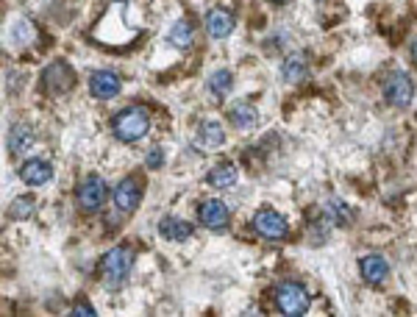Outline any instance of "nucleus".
<instances>
[{
	"mask_svg": "<svg viewBox=\"0 0 417 317\" xmlns=\"http://www.w3.org/2000/svg\"><path fill=\"white\" fill-rule=\"evenodd\" d=\"M147 128H150V117L142 106H128L112 120V131L120 142H137L147 134Z\"/></svg>",
	"mask_w": 417,
	"mask_h": 317,
	"instance_id": "f257e3e1",
	"label": "nucleus"
},
{
	"mask_svg": "<svg viewBox=\"0 0 417 317\" xmlns=\"http://www.w3.org/2000/svg\"><path fill=\"white\" fill-rule=\"evenodd\" d=\"M131 264H134V253H131V248H112L106 256H103V281H106V287L109 290H120L123 287V281L128 278V273H131Z\"/></svg>",
	"mask_w": 417,
	"mask_h": 317,
	"instance_id": "f03ea898",
	"label": "nucleus"
},
{
	"mask_svg": "<svg viewBox=\"0 0 417 317\" xmlns=\"http://www.w3.org/2000/svg\"><path fill=\"white\" fill-rule=\"evenodd\" d=\"M276 304H278V312L286 317H300L309 312V292L303 290V284H295V281H284L278 284L276 290Z\"/></svg>",
	"mask_w": 417,
	"mask_h": 317,
	"instance_id": "7ed1b4c3",
	"label": "nucleus"
},
{
	"mask_svg": "<svg viewBox=\"0 0 417 317\" xmlns=\"http://www.w3.org/2000/svg\"><path fill=\"white\" fill-rule=\"evenodd\" d=\"M109 198V189H106V181L100 175H86L84 184L78 187V209L84 215H95Z\"/></svg>",
	"mask_w": 417,
	"mask_h": 317,
	"instance_id": "20e7f679",
	"label": "nucleus"
},
{
	"mask_svg": "<svg viewBox=\"0 0 417 317\" xmlns=\"http://www.w3.org/2000/svg\"><path fill=\"white\" fill-rule=\"evenodd\" d=\"M384 95L395 109H406L415 100V83L404 73H392L384 83Z\"/></svg>",
	"mask_w": 417,
	"mask_h": 317,
	"instance_id": "39448f33",
	"label": "nucleus"
},
{
	"mask_svg": "<svg viewBox=\"0 0 417 317\" xmlns=\"http://www.w3.org/2000/svg\"><path fill=\"white\" fill-rule=\"evenodd\" d=\"M112 201H114L117 212H123V215L137 212L139 201H142V184H139V178H126V181H120V184L114 187V192H112Z\"/></svg>",
	"mask_w": 417,
	"mask_h": 317,
	"instance_id": "423d86ee",
	"label": "nucleus"
},
{
	"mask_svg": "<svg viewBox=\"0 0 417 317\" xmlns=\"http://www.w3.org/2000/svg\"><path fill=\"white\" fill-rule=\"evenodd\" d=\"M253 229H256V234H262L265 239H284L286 231H289L286 220H284L278 212H273V209L256 212V215H253Z\"/></svg>",
	"mask_w": 417,
	"mask_h": 317,
	"instance_id": "0eeeda50",
	"label": "nucleus"
},
{
	"mask_svg": "<svg viewBox=\"0 0 417 317\" xmlns=\"http://www.w3.org/2000/svg\"><path fill=\"white\" fill-rule=\"evenodd\" d=\"M198 220L211 229V231H220V229H225L228 226V206L223 203V201H214V198H208L201 203V209H198Z\"/></svg>",
	"mask_w": 417,
	"mask_h": 317,
	"instance_id": "6e6552de",
	"label": "nucleus"
},
{
	"mask_svg": "<svg viewBox=\"0 0 417 317\" xmlns=\"http://www.w3.org/2000/svg\"><path fill=\"white\" fill-rule=\"evenodd\" d=\"M89 92H92V97H98V100H112V97H117V92H120V79H117L114 73H109V70H98V73H92V79H89Z\"/></svg>",
	"mask_w": 417,
	"mask_h": 317,
	"instance_id": "1a4fd4ad",
	"label": "nucleus"
},
{
	"mask_svg": "<svg viewBox=\"0 0 417 317\" xmlns=\"http://www.w3.org/2000/svg\"><path fill=\"white\" fill-rule=\"evenodd\" d=\"M42 83L48 86V92L62 95V92H67L70 86H72V70H70L65 62H53V65L45 70Z\"/></svg>",
	"mask_w": 417,
	"mask_h": 317,
	"instance_id": "9d476101",
	"label": "nucleus"
},
{
	"mask_svg": "<svg viewBox=\"0 0 417 317\" xmlns=\"http://www.w3.org/2000/svg\"><path fill=\"white\" fill-rule=\"evenodd\" d=\"M234 14L228 8H211L206 14V34L211 39H225L234 31Z\"/></svg>",
	"mask_w": 417,
	"mask_h": 317,
	"instance_id": "9b49d317",
	"label": "nucleus"
},
{
	"mask_svg": "<svg viewBox=\"0 0 417 317\" xmlns=\"http://www.w3.org/2000/svg\"><path fill=\"white\" fill-rule=\"evenodd\" d=\"M51 175H53V167L48 161H42V158H31V161H25L20 167V178L28 187H45L51 181Z\"/></svg>",
	"mask_w": 417,
	"mask_h": 317,
	"instance_id": "f8f14e48",
	"label": "nucleus"
},
{
	"mask_svg": "<svg viewBox=\"0 0 417 317\" xmlns=\"http://www.w3.org/2000/svg\"><path fill=\"white\" fill-rule=\"evenodd\" d=\"M359 264H362V278H364L367 284H384V278H387V273H390V264H387L384 256L370 253V256H364Z\"/></svg>",
	"mask_w": 417,
	"mask_h": 317,
	"instance_id": "ddd939ff",
	"label": "nucleus"
},
{
	"mask_svg": "<svg viewBox=\"0 0 417 317\" xmlns=\"http://www.w3.org/2000/svg\"><path fill=\"white\" fill-rule=\"evenodd\" d=\"M159 234L167 239V242H187L192 237V226L178 220V217H164L159 223Z\"/></svg>",
	"mask_w": 417,
	"mask_h": 317,
	"instance_id": "4468645a",
	"label": "nucleus"
},
{
	"mask_svg": "<svg viewBox=\"0 0 417 317\" xmlns=\"http://www.w3.org/2000/svg\"><path fill=\"white\" fill-rule=\"evenodd\" d=\"M237 178H239V173H237L234 164H220V167H214L206 175V181L214 189H228V187L237 184Z\"/></svg>",
	"mask_w": 417,
	"mask_h": 317,
	"instance_id": "2eb2a0df",
	"label": "nucleus"
},
{
	"mask_svg": "<svg viewBox=\"0 0 417 317\" xmlns=\"http://www.w3.org/2000/svg\"><path fill=\"white\" fill-rule=\"evenodd\" d=\"M223 140H225V134H223V126H220L217 120L201 123V128H198V142H201L204 148H217V145H223Z\"/></svg>",
	"mask_w": 417,
	"mask_h": 317,
	"instance_id": "dca6fc26",
	"label": "nucleus"
},
{
	"mask_svg": "<svg viewBox=\"0 0 417 317\" xmlns=\"http://www.w3.org/2000/svg\"><path fill=\"white\" fill-rule=\"evenodd\" d=\"M28 145H34V131L28 126H14L8 134V151L11 154H25Z\"/></svg>",
	"mask_w": 417,
	"mask_h": 317,
	"instance_id": "f3484780",
	"label": "nucleus"
},
{
	"mask_svg": "<svg viewBox=\"0 0 417 317\" xmlns=\"http://www.w3.org/2000/svg\"><path fill=\"white\" fill-rule=\"evenodd\" d=\"M170 42H173L178 50H190V48H192V25H190V20H178V22L170 28Z\"/></svg>",
	"mask_w": 417,
	"mask_h": 317,
	"instance_id": "a211bd4d",
	"label": "nucleus"
},
{
	"mask_svg": "<svg viewBox=\"0 0 417 317\" xmlns=\"http://www.w3.org/2000/svg\"><path fill=\"white\" fill-rule=\"evenodd\" d=\"M303 76H306V56L292 53V56L284 62V79L289 81V83H298Z\"/></svg>",
	"mask_w": 417,
	"mask_h": 317,
	"instance_id": "6ab92c4d",
	"label": "nucleus"
},
{
	"mask_svg": "<svg viewBox=\"0 0 417 317\" xmlns=\"http://www.w3.org/2000/svg\"><path fill=\"white\" fill-rule=\"evenodd\" d=\"M228 117H231V123H234L237 128H251V126L256 123V109L248 106V103H237Z\"/></svg>",
	"mask_w": 417,
	"mask_h": 317,
	"instance_id": "aec40b11",
	"label": "nucleus"
},
{
	"mask_svg": "<svg viewBox=\"0 0 417 317\" xmlns=\"http://www.w3.org/2000/svg\"><path fill=\"white\" fill-rule=\"evenodd\" d=\"M231 86H234V79H231L228 70H217V73H211V79H208V92H211L214 97H223Z\"/></svg>",
	"mask_w": 417,
	"mask_h": 317,
	"instance_id": "412c9836",
	"label": "nucleus"
},
{
	"mask_svg": "<svg viewBox=\"0 0 417 317\" xmlns=\"http://www.w3.org/2000/svg\"><path fill=\"white\" fill-rule=\"evenodd\" d=\"M31 212H34V201H31V198H25V195H22V198H17V201H14V206H11V217H17V220H25Z\"/></svg>",
	"mask_w": 417,
	"mask_h": 317,
	"instance_id": "4be33fe9",
	"label": "nucleus"
},
{
	"mask_svg": "<svg viewBox=\"0 0 417 317\" xmlns=\"http://www.w3.org/2000/svg\"><path fill=\"white\" fill-rule=\"evenodd\" d=\"M75 315H86V317H95V309L86 304V301H81V304H75V309H72Z\"/></svg>",
	"mask_w": 417,
	"mask_h": 317,
	"instance_id": "5701e85b",
	"label": "nucleus"
},
{
	"mask_svg": "<svg viewBox=\"0 0 417 317\" xmlns=\"http://www.w3.org/2000/svg\"><path fill=\"white\" fill-rule=\"evenodd\" d=\"M161 164V151L159 148H153L150 151V156H147V167H159Z\"/></svg>",
	"mask_w": 417,
	"mask_h": 317,
	"instance_id": "b1692460",
	"label": "nucleus"
},
{
	"mask_svg": "<svg viewBox=\"0 0 417 317\" xmlns=\"http://www.w3.org/2000/svg\"><path fill=\"white\" fill-rule=\"evenodd\" d=\"M412 59H415V65H417V39L412 42Z\"/></svg>",
	"mask_w": 417,
	"mask_h": 317,
	"instance_id": "393cba45",
	"label": "nucleus"
}]
</instances>
